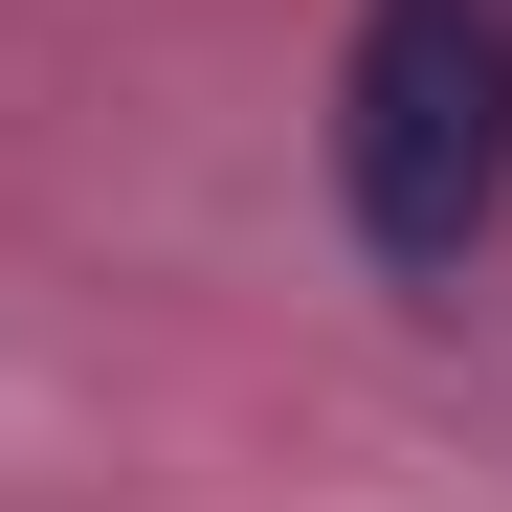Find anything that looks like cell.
I'll list each match as a JSON object with an SVG mask.
<instances>
[{"label": "cell", "mask_w": 512, "mask_h": 512, "mask_svg": "<svg viewBox=\"0 0 512 512\" xmlns=\"http://www.w3.org/2000/svg\"><path fill=\"white\" fill-rule=\"evenodd\" d=\"M334 201L379 268H468L512 223V23L490 0H379L334 67Z\"/></svg>", "instance_id": "1"}]
</instances>
